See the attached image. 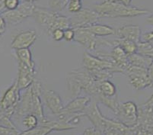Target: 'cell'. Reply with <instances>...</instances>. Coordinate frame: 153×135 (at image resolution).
<instances>
[{"label":"cell","mask_w":153,"mask_h":135,"mask_svg":"<svg viewBox=\"0 0 153 135\" xmlns=\"http://www.w3.org/2000/svg\"><path fill=\"white\" fill-rule=\"evenodd\" d=\"M41 93L42 85L41 82L34 79L20 98L15 114L22 118L27 115H34L38 118L39 125L43 123L47 118L44 115V108L41 99Z\"/></svg>","instance_id":"6da1fadb"},{"label":"cell","mask_w":153,"mask_h":135,"mask_svg":"<svg viewBox=\"0 0 153 135\" xmlns=\"http://www.w3.org/2000/svg\"><path fill=\"white\" fill-rule=\"evenodd\" d=\"M101 83L94 81L86 69H74L68 74V90L72 97H78L82 91L94 98L100 93L99 85Z\"/></svg>","instance_id":"7a4b0ae2"},{"label":"cell","mask_w":153,"mask_h":135,"mask_svg":"<svg viewBox=\"0 0 153 135\" xmlns=\"http://www.w3.org/2000/svg\"><path fill=\"white\" fill-rule=\"evenodd\" d=\"M94 11L99 17L108 18L136 17L149 13V11L146 9L126 5L120 2L110 0H104L100 3L94 5Z\"/></svg>","instance_id":"3957f363"},{"label":"cell","mask_w":153,"mask_h":135,"mask_svg":"<svg viewBox=\"0 0 153 135\" xmlns=\"http://www.w3.org/2000/svg\"><path fill=\"white\" fill-rule=\"evenodd\" d=\"M36 5L34 2H23L19 4L17 9L11 11H5L2 14L6 24L9 25H16L24 20L33 15Z\"/></svg>","instance_id":"277c9868"},{"label":"cell","mask_w":153,"mask_h":135,"mask_svg":"<svg viewBox=\"0 0 153 135\" xmlns=\"http://www.w3.org/2000/svg\"><path fill=\"white\" fill-rule=\"evenodd\" d=\"M119 122L127 127H135L138 122V108L131 101L120 103L115 113Z\"/></svg>","instance_id":"5b68a950"},{"label":"cell","mask_w":153,"mask_h":135,"mask_svg":"<svg viewBox=\"0 0 153 135\" xmlns=\"http://www.w3.org/2000/svg\"><path fill=\"white\" fill-rule=\"evenodd\" d=\"M91 101L89 97H76L66 106H64L62 112L58 115V121L68 123L72 115L84 112Z\"/></svg>","instance_id":"8992f818"},{"label":"cell","mask_w":153,"mask_h":135,"mask_svg":"<svg viewBox=\"0 0 153 135\" xmlns=\"http://www.w3.org/2000/svg\"><path fill=\"white\" fill-rule=\"evenodd\" d=\"M83 66L88 70H101L108 69L114 73H123V71L120 68L117 66L113 62L106 60L101 59L98 57L93 56L88 52L83 54Z\"/></svg>","instance_id":"52a82bcc"},{"label":"cell","mask_w":153,"mask_h":135,"mask_svg":"<svg viewBox=\"0 0 153 135\" xmlns=\"http://www.w3.org/2000/svg\"><path fill=\"white\" fill-rule=\"evenodd\" d=\"M124 73L127 74L130 83L136 90H141L146 87H150V83L147 76V69L133 66L129 63V66L126 69Z\"/></svg>","instance_id":"ba28073f"},{"label":"cell","mask_w":153,"mask_h":135,"mask_svg":"<svg viewBox=\"0 0 153 135\" xmlns=\"http://www.w3.org/2000/svg\"><path fill=\"white\" fill-rule=\"evenodd\" d=\"M99 16L94 10L89 9H82L79 12L73 14L72 17L69 18L71 28L87 27L96 24L98 21Z\"/></svg>","instance_id":"9c48e42d"},{"label":"cell","mask_w":153,"mask_h":135,"mask_svg":"<svg viewBox=\"0 0 153 135\" xmlns=\"http://www.w3.org/2000/svg\"><path fill=\"white\" fill-rule=\"evenodd\" d=\"M57 12H55L51 9H44L41 7H35L32 17L40 25L44 26L47 30L49 35H51L53 32V27L55 22Z\"/></svg>","instance_id":"30bf717a"},{"label":"cell","mask_w":153,"mask_h":135,"mask_svg":"<svg viewBox=\"0 0 153 135\" xmlns=\"http://www.w3.org/2000/svg\"><path fill=\"white\" fill-rule=\"evenodd\" d=\"M135 127H127L119 121L108 118L102 134L104 135H134Z\"/></svg>","instance_id":"8fae6325"},{"label":"cell","mask_w":153,"mask_h":135,"mask_svg":"<svg viewBox=\"0 0 153 135\" xmlns=\"http://www.w3.org/2000/svg\"><path fill=\"white\" fill-rule=\"evenodd\" d=\"M74 31L75 37L73 41L78 42L89 51L96 49L98 38L94 34L90 32L85 28H75Z\"/></svg>","instance_id":"7c38bea8"},{"label":"cell","mask_w":153,"mask_h":135,"mask_svg":"<svg viewBox=\"0 0 153 135\" xmlns=\"http://www.w3.org/2000/svg\"><path fill=\"white\" fill-rule=\"evenodd\" d=\"M20 91L17 82H15L5 92L3 96L0 99V108L1 110H6L8 108L17 107L20 100Z\"/></svg>","instance_id":"4fadbf2b"},{"label":"cell","mask_w":153,"mask_h":135,"mask_svg":"<svg viewBox=\"0 0 153 135\" xmlns=\"http://www.w3.org/2000/svg\"><path fill=\"white\" fill-rule=\"evenodd\" d=\"M37 37V34L34 30H27L19 33L15 36L12 41L11 47L14 50L29 48L34 44Z\"/></svg>","instance_id":"5bb4252c"},{"label":"cell","mask_w":153,"mask_h":135,"mask_svg":"<svg viewBox=\"0 0 153 135\" xmlns=\"http://www.w3.org/2000/svg\"><path fill=\"white\" fill-rule=\"evenodd\" d=\"M84 114L85 116H87L88 118L91 121L94 128L102 132L108 118H105L100 112L97 105V101H94L91 105H88L87 108L85 109Z\"/></svg>","instance_id":"9a60e30c"},{"label":"cell","mask_w":153,"mask_h":135,"mask_svg":"<svg viewBox=\"0 0 153 135\" xmlns=\"http://www.w3.org/2000/svg\"><path fill=\"white\" fill-rule=\"evenodd\" d=\"M19 74H18L17 85L20 90H26L34 82L35 76V69L28 67L22 63L19 62Z\"/></svg>","instance_id":"2e32d148"},{"label":"cell","mask_w":153,"mask_h":135,"mask_svg":"<svg viewBox=\"0 0 153 135\" xmlns=\"http://www.w3.org/2000/svg\"><path fill=\"white\" fill-rule=\"evenodd\" d=\"M44 98L46 105L52 113L59 115L62 112L64 108L63 103L60 95L53 90H46L44 92Z\"/></svg>","instance_id":"e0dca14e"},{"label":"cell","mask_w":153,"mask_h":135,"mask_svg":"<svg viewBox=\"0 0 153 135\" xmlns=\"http://www.w3.org/2000/svg\"><path fill=\"white\" fill-rule=\"evenodd\" d=\"M115 34L120 39L129 40L138 44L141 37V28L136 25H125L115 30Z\"/></svg>","instance_id":"ac0fdd59"},{"label":"cell","mask_w":153,"mask_h":135,"mask_svg":"<svg viewBox=\"0 0 153 135\" xmlns=\"http://www.w3.org/2000/svg\"><path fill=\"white\" fill-rule=\"evenodd\" d=\"M110 56L117 66L122 69L124 73L125 70L129 66L128 55L120 46H115L113 47Z\"/></svg>","instance_id":"d6986e66"},{"label":"cell","mask_w":153,"mask_h":135,"mask_svg":"<svg viewBox=\"0 0 153 135\" xmlns=\"http://www.w3.org/2000/svg\"><path fill=\"white\" fill-rule=\"evenodd\" d=\"M111 46H114V47L120 46L128 56L136 54L138 51V44L133 42V41L125 40V39L117 38L116 40H113V41H111Z\"/></svg>","instance_id":"ffe728a7"},{"label":"cell","mask_w":153,"mask_h":135,"mask_svg":"<svg viewBox=\"0 0 153 135\" xmlns=\"http://www.w3.org/2000/svg\"><path fill=\"white\" fill-rule=\"evenodd\" d=\"M85 28L91 33L96 36V37H104L115 34V30L110 26L105 25H98V24H93L91 25L87 26Z\"/></svg>","instance_id":"44dd1931"},{"label":"cell","mask_w":153,"mask_h":135,"mask_svg":"<svg viewBox=\"0 0 153 135\" xmlns=\"http://www.w3.org/2000/svg\"><path fill=\"white\" fill-rule=\"evenodd\" d=\"M153 58L144 56V55H142V54H138V53H136V54H131V55L128 56V61H129V63L130 65L145 68V69L148 68Z\"/></svg>","instance_id":"7402d4cb"},{"label":"cell","mask_w":153,"mask_h":135,"mask_svg":"<svg viewBox=\"0 0 153 135\" xmlns=\"http://www.w3.org/2000/svg\"><path fill=\"white\" fill-rule=\"evenodd\" d=\"M16 56H17L18 61L22 63L23 64L26 65L28 67L34 69L35 64L32 60V54L29 48L25 49L16 50Z\"/></svg>","instance_id":"603a6c76"},{"label":"cell","mask_w":153,"mask_h":135,"mask_svg":"<svg viewBox=\"0 0 153 135\" xmlns=\"http://www.w3.org/2000/svg\"><path fill=\"white\" fill-rule=\"evenodd\" d=\"M100 94L106 97H113L116 95V86L110 80H104L99 85Z\"/></svg>","instance_id":"cb8c5ba5"},{"label":"cell","mask_w":153,"mask_h":135,"mask_svg":"<svg viewBox=\"0 0 153 135\" xmlns=\"http://www.w3.org/2000/svg\"><path fill=\"white\" fill-rule=\"evenodd\" d=\"M52 129L44 125H38L32 129L25 130L22 133H19L18 135H48L52 132Z\"/></svg>","instance_id":"d4e9b609"},{"label":"cell","mask_w":153,"mask_h":135,"mask_svg":"<svg viewBox=\"0 0 153 135\" xmlns=\"http://www.w3.org/2000/svg\"><path fill=\"white\" fill-rule=\"evenodd\" d=\"M69 2V0H49L48 5L51 8V10L59 13L66 8Z\"/></svg>","instance_id":"484cf974"},{"label":"cell","mask_w":153,"mask_h":135,"mask_svg":"<svg viewBox=\"0 0 153 135\" xmlns=\"http://www.w3.org/2000/svg\"><path fill=\"white\" fill-rule=\"evenodd\" d=\"M23 126L25 128V130L34 128L39 125V120L37 116L34 115H27L23 117L22 119Z\"/></svg>","instance_id":"4316f807"},{"label":"cell","mask_w":153,"mask_h":135,"mask_svg":"<svg viewBox=\"0 0 153 135\" xmlns=\"http://www.w3.org/2000/svg\"><path fill=\"white\" fill-rule=\"evenodd\" d=\"M67 8L69 12H72V13H76V12H79L82 9V1H79V0H69Z\"/></svg>","instance_id":"83f0119b"},{"label":"cell","mask_w":153,"mask_h":135,"mask_svg":"<svg viewBox=\"0 0 153 135\" xmlns=\"http://www.w3.org/2000/svg\"><path fill=\"white\" fill-rule=\"evenodd\" d=\"M19 4H20V0H5V1L6 11H11L17 9Z\"/></svg>","instance_id":"f1b7e54d"},{"label":"cell","mask_w":153,"mask_h":135,"mask_svg":"<svg viewBox=\"0 0 153 135\" xmlns=\"http://www.w3.org/2000/svg\"><path fill=\"white\" fill-rule=\"evenodd\" d=\"M75 37V31L73 28H69L66 29L63 31V39H65L67 41H73Z\"/></svg>","instance_id":"f546056e"},{"label":"cell","mask_w":153,"mask_h":135,"mask_svg":"<svg viewBox=\"0 0 153 135\" xmlns=\"http://www.w3.org/2000/svg\"><path fill=\"white\" fill-rule=\"evenodd\" d=\"M82 135H103L101 131L96 129L94 127L93 128H88L83 131Z\"/></svg>","instance_id":"4dcf8cb0"},{"label":"cell","mask_w":153,"mask_h":135,"mask_svg":"<svg viewBox=\"0 0 153 135\" xmlns=\"http://www.w3.org/2000/svg\"><path fill=\"white\" fill-rule=\"evenodd\" d=\"M51 36L55 41H61V40L63 39V30H62V29H56L52 32Z\"/></svg>","instance_id":"1f68e13d"},{"label":"cell","mask_w":153,"mask_h":135,"mask_svg":"<svg viewBox=\"0 0 153 135\" xmlns=\"http://www.w3.org/2000/svg\"><path fill=\"white\" fill-rule=\"evenodd\" d=\"M147 76H148L150 86H153V60L147 68Z\"/></svg>","instance_id":"d6a6232c"},{"label":"cell","mask_w":153,"mask_h":135,"mask_svg":"<svg viewBox=\"0 0 153 135\" xmlns=\"http://www.w3.org/2000/svg\"><path fill=\"white\" fill-rule=\"evenodd\" d=\"M5 28H6V22L2 15H0V32H5Z\"/></svg>","instance_id":"836d02e7"},{"label":"cell","mask_w":153,"mask_h":135,"mask_svg":"<svg viewBox=\"0 0 153 135\" xmlns=\"http://www.w3.org/2000/svg\"><path fill=\"white\" fill-rule=\"evenodd\" d=\"M143 106H144L145 108H153V93L151 95V97L149 98V99L146 102L144 103L143 105Z\"/></svg>","instance_id":"e575fe53"},{"label":"cell","mask_w":153,"mask_h":135,"mask_svg":"<svg viewBox=\"0 0 153 135\" xmlns=\"http://www.w3.org/2000/svg\"><path fill=\"white\" fill-rule=\"evenodd\" d=\"M5 0H0V15H2L3 12L6 11L5 6Z\"/></svg>","instance_id":"d590c367"},{"label":"cell","mask_w":153,"mask_h":135,"mask_svg":"<svg viewBox=\"0 0 153 135\" xmlns=\"http://www.w3.org/2000/svg\"><path fill=\"white\" fill-rule=\"evenodd\" d=\"M110 1H114V2H118L120 3H123L126 5H130L132 0H110Z\"/></svg>","instance_id":"8d00e7d4"},{"label":"cell","mask_w":153,"mask_h":135,"mask_svg":"<svg viewBox=\"0 0 153 135\" xmlns=\"http://www.w3.org/2000/svg\"><path fill=\"white\" fill-rule=\"evenodd\" d=\"M146 23L149 24V25H153V15H150L146 19Z\"/></svg>","instance_id":"74e56055"},{"label":"cell","mask_w":153,"mask_h":135,"mask_svg":"<svg viewBox=\"0 0 153 135\" xmlns=\"http://www.w3.org/2000/svg\"><path fill=\"white\" fill-rule=\"evenodd\" d=\"M24 2H35V1H37V0H23Z\"/></svg>","instance_id":"f35d334b"},{"label":"cell","mask_w":153,"mask_h":135,"mask_svg":"<svg viewBox=\"0 0 153 135\" xmlns=\"http://www.w3.org/2000/svg\"><path fill=\"white\" fill-rule=\"evenodd\" d=\"M0 135H2V134H0Z\"/></svg>","instance_id":"ab89813d"}]
</instances>
